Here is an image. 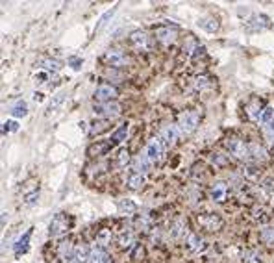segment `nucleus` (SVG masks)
Segmentation results:
<instances>
[{
    "mask_svg": "<svg viewBox=\"0 0 274 263\" xmlns=\"http://www.w3.org/2000/svg\"><path fill=\"white\" fill-rule=\"evenodd\" d=\"M200 123V113L196 110H183L176 119V126L182 135H191L198 128Z\"/></svg>",
    "mask_w": 274,
    "mask_h": 263,
    "instance_id": "1",
    "label": "nucleus"
},
{
    "mask_svg": "<svg viewBox=\"0 0 274 263\" xmlns=\"http://www.w3.org/2000/svg\"><path fill=\"white\" fill-rule=\"evenodd\" d=\"M71 224H72V219L67 215V213H58L56 217L50 221L48 224V234L50 237H59L67 234V232L71 230Z\"/></svg>",
    "mask_w": 274,
    "mask_h": 263,
    "instance_id": "2",
    "label": "nucleus"
},
{
    "mask_svg": "<svg viewBox=\"0 0 274 263\" xmlns=\"http://www.w3.org/2000/svg\"><path fill=\"white\" fill-rule=\"evenodd\" d=\"M196 223L208 232H221L222 228H224V221H222L221 215H219V213H211V211L200 213V215L196 217Z\"/></svg>",
    "mask_w": 274,
    "mask_h": 263,
    "instance_id": "3",
    "label": "nucleus"
},
{
    "mask_svg": "<svg viewBox=\"0 0 274 263\" xmlns=\"http://www.w3.org/2000/svg\"><path fill=\"white\" fill-rule=\"evenodd\" d=\"M224 145H226V148H228V152L234 156L235 159H241V161H245V159L250 158V148H248V145L243 141V139L239 137H230L224 141Z\"/></svg>",
    "mask_w": 274,
    "mask_h": 263,
    "instance_id": "4",
    "label": "nucleus"
},
{
    "mask_svg": "<svg viewBox=\"0 0 274 263\" xmlns=\"http://www.w3.org/2000/svg\"><path fill=\"white\" fill-rule=\"evenodd\" d=\"M121 112H123V106L119 104V102H104V104L95 102V106H93V113L100 119H106V121L119 117Z\"/></svg>",
    "mask_w": 274,
    "mask_h": 263,
    "instance_id": "5",
    "label": "nucleus"
},
{
    "mask_svg": "<svg viewBox=\"0 0 274 263\" xmlns=\"http://www.w3.org/2000/svg\"><path fill=\"white\" fill-rule=\"evenodd\" d=\"M163 152H165V145L159 141V137H152L148 139V143H146V146H144V156L150 159L152 165H156L161 161V158H163Z\"/></svg>",
    "mask_w": 274,
    "mask_h": 263,
    "instance_id": "6",
    "label": "nucleus"
},
{
    "mask_svg": "<svg viewBox=\"0 0 274 263\" xmlns=\"http://www.w3.org/2000/svg\"><path fill=\"white\" fill-rule=\"evenodd\" d=\"M159 141L165 145V148H172V146L176 145L178 137H180V130H178L176 125H169V123H165L161 128H159Z\"/></svg>",
    "mask_w": 274,
    "mask_h": 263,
    "instance_id": "7",
    "label": "nucleus"
},
{
    "mask_svg": "<svg viewBox=\"0 0 274 263\" xmlns=\"http://www.w3.org/2000/svg\"><path fill=\"white\" fill-rule=\"evenodd\" d=\"M104 63L111 69H123L130 63V58L123 52V50H117V48H111L104 54Z\"/></svg>",
    "mask_w": 274,
    "mask_h": 263,
    "instance_id": "8",
    "label": "nucleus"
},
{
    "mask_svg": "<svg viewBox=\"0 0 274 263\" xmlns=\"http://www.w3.org/2000/svg\"><path fill=\"white\" fill-rule=\"evenodd\" d=\"M119 97V89L111 84H100L95 89V102L98 104H104V102H115V99Z\"/></svg>",
    "mask_w": 274,
    "mask_h": 263,
    "instance_id": "9",
    "label": "nucleus"
},
{
    "mask_svg": "<svg viewBox=\"0 0 274 263\" xmlns=\"http://www.w3.org/2000/svg\"><path fill=\"white\" fill-rule=\"evenodd\" d=\"M178 35V28L176 26H169V24H159L154 28V37L156 41H159L161 45H170L172 41L176 39Z\"/></svg>",
    "mask_w": 274,
    "mask_h": 263,
    "instance_id": "10",
    "label": "nucleus"
},
{
    "mask_svg": "<svg viewBox=\"0 0 274 263\" xmlns=\"http://www.w3.org/2000/svg\"><path fill=\"white\" fill-rule=\"evenodd\" d=\"M39 200V182L28 180L22 187V202L26 206H35Z\"/></svg>",
    "mask_w": 274,
    "mask_h": 263,
    "instance_id": "11",
    "label": "nucleus"
},
{
    "mask_svg": "<svg viewBox=\"0 0 274 263\" xmlns=\"http://www.w3.org/2000/svg\"><path fill=\"white\" fill-rule=\"evenodd\" d=\"M130 41L132 45L139 48V50H143V52H150L152 50V41H150V35L143 30H136V32H132L130 35Z\"/></svg>",
    "mask_w": 274,
    "mask_h": 263,
    "instance_id": "12",
    "label": "nucleus"
},
{
    "mask_svg": "<svg viewBox=\"0 0 274 263\" xmlns=\"http://www.w3.org/2000/svg\"><path fill=\"white\" fill-rule=\"evenodd\" d=\"M185 247L193 254H202L208 249V241L206 237H202L200 234H189V237L185 239Z\"/></svg>",
    "mask_w": 274,
    "mask_h": 263,
    "instance_id": "13",
    "label": "nucleus"
},
{
    "mask_svg": "<svg viewBox=\"0 0 274 263\" xmlns=\"http://www.w3.org/2000/svg\"><path fill=\"white\" fill-rule=\"evenodd\" d=\"M169 236L174 239V241H182V239H187L189 234H187V223L185 219L178 217L170 223V228H169Z\"/></svg>",
    "mask_w": 274,
    "mask_h": 263,
    "instance_id": "14",
    "label": "nucleus"
},
{
    "mask_svg": "<svg viewBox=\"0 0 274 263\" xmlns=\"http://www.w3.org/2000/svg\"><path fill=\"white\" fill-rule=\"evenodd\" d=\"M267 28H271V19L263 13L252 15L247 20V30H250V32H261V30H267Z\"/></svg>",
    "mask_w": 274,
    "mask_h": 263,
    "instance_id": "15",
    "label": "nucleus"
},
{
    "mask_svg": "<svg viewBox=\"0 0 274 263\" xmlns=\"http://www.w3.org/2000/svg\"><path fill=\"white\" fill-rule=\"evenodd\" d=\"M58 256H59V262L61 263H76L74 262V245H72V241L65 239V241L59 243Z\"/></svg>",
    "mask_w": 274,
    "mask_h": 263,
    "instance_id": "16",
    "label": "nucleus"
},
{
    "mask_svg": "<svg viewBox=\"0 0 274 263\" xmlns=\"http://www.w3.org/2000/svg\"><path fill=\"white\" fill-rule=\"evenodd\" d=\"M209 197L211 200H215V202H224L226 198H228V185L226 182H215V184H211L209 187Z\"/></svg>",
    "mask_w": 274,
    "mask_h": 263,
    "instance_id": "17",
    "label": "nucleus"
},
{
    "mask_svg": "<svg viewBox=\"0 0 274 263\" xmlns=\"http://www.w3.org/2000/svg\"><path fill=\"white\" fill-rule=\"evenodd\" d=\"M32 234H33V228H28L22 236L17 239V243L13 245V252L15 256L20 258L22 254H26L28 249H30V239H32Z\"/></svg>",
    "mask_w": 274,
    "mask_h": 263,
    "instance_id": "18",
    "label": "nucleus"
},
{
    "mask_svg": "<svg viewBox=\"0 0 274 263\" xmlns=\"http://www.w3.org/2000/svg\"><path fill=\"white\" fill-rule=\"evenodd\" d=\"M91 263H113V258L110 256V252L104 247L95 243L91 247Z\"/></svg>",
    "mask_w": 274,
    "mask_h": 263,
    "instance_id": "19",
    "label": "nucleus"
},
{
    "mask_svg": "<svg viewBox=\"0 0 274 263\" xmlns=\"http://www.w3.org/2000/svg\"><path fill=\"white\" fill-rule=\"evenodd\" d=\"M134 226H136V230H139V232H150L152 228H154V224H152V217L146 213V211L137 213L136 219H134Z\"/></svg>",
    "mask_w": 274,
    "mask_h": 263,
    "instance_id": "20",
    "label": "nucleus"
},
{
    "mask_svg": "<svg viewBox=\"0 0 274 263\" xmlns=\"http://www.w3.org/2000/svg\"><path fill=\"white\" fill-rule=\"evenodd\" d=\"M74 262L91 263V247H87L85 243L74 245Z\"/></svg>",
    "mask_w": 274,
    "mask_h": 263,
    "instance_id": "21",
    "label": "nucleus"
},
{
    "mask_svg": "<svg viewBox=\"0 0 274 263\" xmlns=\"http://www.w3.org/2000/svg\"><path fill=\"white\" fill-rule=\"evenodd\" d=\"M126 135H128V123H124V125L119 126L117 130L111 133V137L108 139V143H110L111 148H115V146H119L121 143H124Z\"/></svg>",
    "mask_w": 274,
    "mask_h": 263,
    "instance_id": "22",
    "label": "nucleus"
},
{
    "mask_svg": "<svg viewBox=\"0 0 274 263\" xmlns=\"http://www.w3.org/2000/svg\"><path fill=\"white\" fill-rule=\"evenodd\" d=\"M117 243L119 247L123 250H134V247H136V236H134V232L126 230V232H121L117 237Z\"/></svg>",
    "mask_w": 274,
    "mask_h": 263,
    "instance_id": "23",
    "label": "nucleus"
},
{
    "mask_svg": "<svg viewBox=\"0 0 274 263\" xmlns=\"http://www.w3.org/2000/svg\"><path fill=\"white\" fill-rule=\"evenodd\" d=\"M196 24H198V28H202L204 32H208V33H215L217 30H219V20H217L215 17H211V15L200 17Z\"/></svg>",
    "mask_w": 274,
    "mask_h": 263,
    "instance_id": "24",
    "label": "nucleus"
},
{
    "mask_svg": "<svg viewBox=\"0 0 274 263\" xmlns=\"http://www.w3.org/2000/svg\"><path fill=\"white\" fill-rule=\"evenodd\" d=\"M150 159L146 158L144 154H139L136 159H134V172H137V174H146V172L150 171Z\"/></svg>",
    "mask_w": 274,
    "mask_h": 263,
    "instance_id": "25",
    "label": "nucleus"
},
{
    "mask_svg": "<svg viewBox=\"0 0 274 263\" xmlns=\"http://www.w3.org/2000/svg\"><path fill=\"white\" fill-rule=\"evenodd\" d=\"M211 86H213V78L208 76V74H200V76L193 78V89L198 93L206 91V89H209Z\"/></svg>",
    "mask_w": 274,
    "mask_h": 263,
    "instance_id": "26",
    "label": "nucleus"
},
{
    "mask_svg": "<svg viewBox=\"0 0 274 263\" xmlns=\"http://www.w3.org/2000/svg\"><path fill=\"white\" fill-rule=\"evenodd\" d=\"M248 148H250V158L256 159V161H267V159H269L267 150H265V148H263L260 143H250V145H248Z\"/></svg>",
    "mask_w": 274,
    "mask_h": 263,
    "instance_id": "27",
    "label": "nucleus"
},
{
    "mask_svg": "<svg viewBox=\"0 0 274 263\" xmlns=\"http://www.w3.org/2000/svg\"><path fill=\"white\" fill-rule=\"evenodd\" d=\"M37 65H39L43 71H46V73H56V71L61 69V63H59L58 59H50V58H41L39 61H37Z\"/></svg>",
    "mask_w": 274,
    "mask_h": 263,
    "instance_id": "28",
    "label": "nucleus"
},
{
    "mask_svg": "<svg viewBox=\"0 0 274 263\" xmlns=\"http://www.w3.org/2000/svg\"><path fill=\"white\" fill-rule=\"evenodd\" d=\"M111 146L108 141H97V143H93L91 146H89V156H102V154H106V152H110Z\"/></svg>",
    "mask_w": 274,
    "mask_h": 263,
    "instance_id": "29",
    "label": "nucleus"
},
{
    "mask_svg": "<svg viewBox=\"0 0 274 263\" xmlns=\"http://www.w3.org/2000/svg\"><path fill=\"white\" fill-rule=\"evenodd\" d=\"M247 113L248 117L252 119V121H260L261 113H263V108H261V102L258 99H254L250 104L247 106Z\"/></svg>",
    "mask_w": 274,
    "mask_h": 263,
    "instance_id": "30",
    "label": "nucleus"
},
{
    "mask_svg": "<svg viewBox=\"0 0 274 263\" xmlns=\"http://www.w3.org/2000/svg\"><path fill=\"white\" fill-rule=\"evenodd\" d=\"M111 239H113V232H111V228H100V230L97 232V243L100 245V247H108V245H111Z\"/></svg>",
    "mask_w": 274,
    "mask_h": 263,
    "instance_id": "31",
    "label": "nucleus"
},
{
    "mask_svg": "<svg viewBox=\"0 0 274 263\" xmlns=\"http://www.w3.org/2000/svg\"><path fill=\"white\" fill-rule=\"evenodd\" d=\"M128 189L132 191H139L141 187L144 185V174H137V172H132L130 176H128Z\"/></svg>",
    "mask_w": 274,
    "mask_h": 263,
    "instance_id": "32",
    "label": "nucleus"
},
{
    "mask_svg": "<svg viewBox=\"0 0 274 263\" xmlns=\"http://www.w3.org/2000/svg\"><path fill=\"white\" fill-rule=\"evenodd\" d=\"M260 123H261L263 128L274 123V106L273 104H269V106L263 108V113H261V117H260Z\"/></svg>",
    "mask_w": 274,
    "mask_h": 263,
    "instance_id": "33",
    "label": "nucleus"
},
{
    "mask_svg": "<svg viewBox=\"0 0 274 263\" xmlns=\"http://www.w3.org/2000/svg\"><path fill=\"white\" fill-rule=\"evenodd\" d=\"M117 208L124 215H134V213H137V204L132 202V200H128V198H126V200H119Z\"/></svg>",
    "mask_w": 274,
    "mask_h": 263,
    "instance_id": "34",
    "label": "nucleus"
},
{
    "mask_svg": "<svg viewBox=\"0 0 274 263\" xmlns=\"http://www.w3.org/2000/svg\"><path fill=\"white\" fill-rule=\"evenodd\" d=\"M11 115L13 117H26V113H28V104L24 102V100H17L13 106H11Z\"/></svg>",
    "mask_w": 274,
    "mask_h": 263,
    "instance_id": "35",
    "label": "nucleus"
},
{
    "mask_svg": "<svg viewBox=\"0 0 274 263\" xmlns=\"http://www.w3.org/2000/svg\"><path fill=\"white\" fill-rule=\"evenodd\" d=\"M260 237H261V241L263 243H267V245H274V226H263L260 232Z\"/></svg>",
    "mask_w": 274,
    "mask_h": 263,
    "instance_id": "36",
    "label": "nucleus"
},
{
    "mask_svg": "<svg viewBox=\"0 0 274 263\" xmlns=\"http://www.w3.org/2000/svg\"><path fill=\"white\" fill-rule=\"evenodd\" d=\"M115 163H117V167L124 169L126 165L130 163V152L126 150V148H121V150L117 152V156H115Z\"/></svg>",
    "mask_w": 274,
    "mask_h": 263,
    "instance_id": "37",
    "label": "nucleus"
},
{
    "mask_svg": "<svg viewBox=\"0 0 274 263\" xmlns=\"http://www.w3.org/2000/svg\"><path fill=\"white\" fill-rule=\"evenodd\" d=\"M243 263H261V254L256 249L245 250V254H243Z\"/></svg>",
    "mask_w": 274,
    "mask_h": 263,
    "instance_id": "38",
    "label": "nucleus"
},
{
    "mask_svg": "<svg viewBox=\"0 0 274 263\" xmlns=\"http://www.w3.org/2000/svg\"><path fill=\"white\" fill-rule=\"evenodd\" d=\"M250 213H252V219L254 221H260V223H263V221H267V210L263 208V206H254L252 210H250Z\"/></svg>",
    "mask_w": 274,
    "mask_h": 263,
    "instance_id": "39",
    "label": "nucleus"
},
{
    "mask_svg": "<svg viewBox=\"0 0 274 263\" xmlns=\"http://www.w3.org/2000/svg\"><path fill=\"white\" fill-rule=\"evenodd\" d=\"M243 178H245V180H256V178H260V169L254 167V165H247V167L243 169Z\"/></svg>",
    "mask_w": 274,
    "mask_h": 263,
    "instance_id": "40",
    "label": "nucleus"
},
{
    "mask_svg": "<svg viewBox=\"0 0 274 263\" xmlns=\"http://www.w3.org/2000/svg\"><path fill=\"white\" fill-rule=\"evenodd\" d=\"M260 187L265 191L267 195H274V178L273 176H265L263 180H261Z\"/></svg>",
    "mask_w": 274,
    "mask_h": 263,
    "instance_id": "41",
    "label": "nucleus"
},
{
    "mask_svg": "<svg viewBox=\"0 0 274 263\" xmlns=\"http://www.w3.org/2000/svg\"><path fill=\"white\" fill-rule=\"evenodd\" d=\"M209 159H211V163L215 165V167H226V163H228V159L224 158L222 154H219V152L211 154V156H209Z\"/></svg>",
    "mask_w": 274,
    "mask_h": 263,
    "instance_id": "42",
    "label": "nucleus"
},
{
    "mask_svg": "<svg viewBox=\"0 0 274 263\" xmlns=\"http://www.w3.org/2000/svg\"><path fill=\"white\" fill-rule=\"evenodd\" d=\"M108 128H110L108 121H100V123H95V125L91 126V133L93 135H98V133H102V132L108 130Z\"/></svg>",
    "mask_w": 274,
    "mask_h": 263,
    "instance_id": "43",
    "label": "nucleus"
},
{
    "mask_svg": "<svg viewBox=\"0 0 274 263\" xmlns=\"http://www.w3.org/2000/svg\"><path fill=\"white\" fill-rule=\"evenodd\" d=\"M48 76H50V73L41 71V73H37L33 76V84H35V86H45L46 82H48Z\"/></svg>",
    "mask_w": 274,
    "mask_h": 263,
    "instance_id": "44",
    "label": "nucleus"
},
{
    "mask_svg": "<svg viewBox=\"0 0 274 263\" xmlns=\"http://www.w3.org/2000/svg\"><path fill=\"white\" fill-rule=\"evenodd\" d=\"M19 130V123L17 121H6L2 126V133H11V132Z\"/></svg>",
    "mask_w": 274,
    "mask_h": 263,
    "instance_id": "45",
    "label": "nucleus"
},
{
    "mask_svg": "<svg viewBox=\"0 0 274 263\" xmlns=\"http://www.w3.org/2000/svg\"><path fill=\"white\" fill-rule=\"evenodd\" d=\"M263 133H265V139L269 141V145L274 148V123L273 125L265 126V130H263Z\"/></svg>",
    "mask_w": 274,
    "mask_h": 263,
    "instance_id": "46",
    "label": "nucleus"
},
{
    "mask_svg": "<svg viewBox=\"0 0 274 263\" xmlns=\"http://www.w3.org/2000/svg\"><path fill=\"white\" fill-rule=\"evenodd\" d=\"M113 11H115V9H111V11H108V13H106L104 17H102V19H100V24H98V26H97V30H100V28L104 26L106 22H108V19H110L111 15H113Z\"/></svg>",
    "mask_w": 274,
    "mask_h": 263,
    "instance_id": "47",
    "label": "nucleus"
},
{
    "mask_svg": "<svg viewBox=\"0 0 274 263\" xmlns=\"http://www.w3.org/2000/svg\"><path fill=\"white\" fill-rule=\"evenodd\" d=\"M61 102H63V95H58V97L54 99L52 104H50V112H54V110H56V108H58V106L61 104Z\"/></svg>",
    "mask_w": 274,
    "mask_h": 263,
    "instance_id": "48",
    "label": "nucleus"
},
{
    "mask_svg": "<svg viewBox=\"0 0 274 263\" xmlns=\"http://www.w3.org/2000/svg\"><path fill=\"white\" fill-rule=\"evenodd\" d=\"M69 63H72V69H80V63H82V59L71 58V59H69Z\"/></svg>",
    "mask_w": 274,
    "mask_h": 263,
    "instance_id": "49",
    "label": "nucleus"
}]
</instances>
